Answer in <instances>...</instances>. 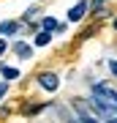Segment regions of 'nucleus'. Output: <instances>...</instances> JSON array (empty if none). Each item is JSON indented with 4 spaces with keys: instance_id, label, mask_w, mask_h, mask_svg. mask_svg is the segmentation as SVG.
<instances>
[{
    "instance_id": "9b49d317",
    "label": "nucleus",
    "mask_w": 117,
    "mask_h": 123,
    "mask_svg": "<svg viewBox=\"0 0 117 123\" xmlns=\"http://www.w3.org/2000/svg\"><path fill=\"white\" fill-rule=\"evenodd\" d=\"M101 3H106V0H93V3H90V6H95V8H98V6H101Z\"/></svg>"
},
{
    "instance_id": "f8f14e48",
    "label": "nucleus",
    "mask_w": 117,
    "mask_h": 123,
    "mask_svg": "<svg viewBox=\"0 0 117 123\" xmlns=\"http://www.w3.org/2000/svg\"><path fill=\"white\" fill-rule=\"evenodd\" d=\"M109 123H117V115H114V118H109Z\"/></svg>"
},
{
    "instance_id": "39448f33",
    "label": "nucleus",
    "mask_w": 117,
    "mask_h": 123,
    "mask_svg": "<svg viewBox=\"0 0 117 123\" xmlns=\"http://www.w3.org/2000/svg\"><path fill=\"white\" fill-rule=\"evenodd\" d=\"M17 30H19V22H3L0 25V33L3 36H14Z\"/></svg>"
},
{
    "instance_id": "423d86ee",
    "label": "nucleus",
    "mask_w": 117,
    "mask_h": 123,
    "mask_svg": "<svg viewBox=\"0 0 117 123\" xmlns=\"http://www.w3.org/2000/svg\"><path fill=\"white\" fill-rule=\"evenodd\" d=\"M14 52H17L19 57H30V55H33V49H30V44H22V41H19V44L14 47Z\"/></svg>"
},
{
    "instance_id": "f03ea898",
    "label": "nucleus",
    "mask_w": 117,
    "mask_h": 123,
    "mask_svg": "<svg viewBox=\"0 0 117 123\" xmlns=\"http://www.w3.org/2000/svg\"><path fill=\"white\" fill-rule=\"evenodd\" d=\"M87 8H90V3H87V0H79L74 8L68 11V19H71V22H79V19H82L84 14H87Z\"/></svg>"
},
{
    "instance_id": "20e7f679",
    "label": "nucleus",
    "mask_w": 117,
    "mask_h": 123,
    "mask_svg": "<svg viewBox=\"0 0 117 123\" xmlns=\"http://www.w3.org/2000/svg\"><path fill=\"white\" fill-rule=\"evenodd\" d=\"M0 74H3L6 82H11V79H19V68H14V66H3V68H0Z\"/></svg>"
},
{
    "instance_id": "7ed1b4c3",
    "label": "nucleus",
    "mask_w": 117,
    "mask_h": 123,
    "mask_svg": "<svg viewBox=\"0 0 117 123\" xmlns=\"http://www.w3.org/2000/svg\"><path fill=\"white\" fill-rule=\"evenodd\" d=\"M41 27H44L46 33H63V30H65V25H60L55 17H44V19H41Z\"/></svg>"
},
{
    "instance_id": "9d476101",
    "label": "nucleus",
    "mask_w": 117,
    "mask_h": 123,
    "mask_svg": "<svg viewBox=\"0 0 117 123\" xmlns=\"http://www.w3.org/2000/svg\"><path fill=\"white\" fill-rule=\"evenodd\" d=\"M6 49H8V44H6V41H3V38H0V55H3V52H6Z\"/></svg>"
},
{
    "instance_id": "6e6552de",
    "label": "nucleus",
    "mask_w": 117,
    "mask_h": 123,
    "mask_svg": "<svg viewBox=\"0 0 117 123\" xmlns=\"http://www.w3.org/2000/svg\"><path fill=\"white\" fill-rule=\"evenodd\" d=\"M109 71H112V77H117V60H109Z\"/></svg>"
},
{
    "instance_id": "f257e3e1",
    "label": "nucleus",
    "mask_w": 117,
    "mask_h": 123,
    "mask_svg": "<svg viewBox=\"0 0 117 123\" xmlns=\"http://www.w3.org/2000/svg\"><path fill=\"white\" fill-rule=\"evenodd\" d=\"M38 85H41L44 90L55 93L57 88H60V77H57L55 71H44V74H38Z\"/></svg>"
},
{
    "instance_id": "ddd939ff",
    "label": "nucleus",
    "mask_w": 117,
    "mask_h": 123,
    "mask_svg": "<svg viewBox=\"0 0 117 123\" xmlns=\"http://www.w3.org/2000/svg\"><path fill=\"white\" fill-rule=\"evenodd\" d=\"M112 25H114V30H117V19H114V22H112Z\"/></svg>"
},
{
    "instance_id": "1a4fd4ad",
    "label": "nucleus",
    "mask_w": 117,
    "mask_h": 123,
    "mask_svg": "<svg viewBox=\"0 0 117 123\" xmlns=\"http://www.w3.org/2000/svg\"><path fill=\"white\" fill-rule=\"evenodd\" d=\"M6 93H8V82H0V98H3Z\"/></svg>"
},
{
    "instance_id": "0eeeda50",
    "label": "nucleus",
    "mask_w": 117,
    "mask_h": 123,
    "mask_svg": "<svg viewBox=\"0 0 117 123\" xmlns=\"http://www.w3.org/2000/svg\"><path fill=\"white\" fill-rule=\"evenodd\" d=\"M49 41H52V33H46V30H41L38 36H35V47H46Z\"/></svg>"
}]
</instances>
